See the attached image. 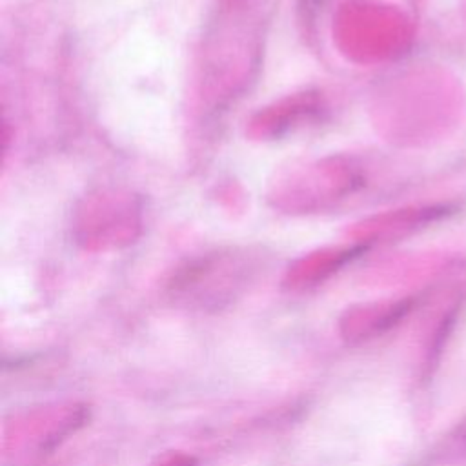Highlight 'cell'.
<instances>
[{
	"label": "cell",
	"instance_id": "cell-1",
	"mask_svg": "<svg viewBox=\"0 0 466 466\" xmlns=\"http://www.w3.org/2000/svg\"><path fill=\"white\" fill-rule=\"evenodd\" d=\"M264 262L249 249H220L182 266L169 280L173 302L191 309L217 311L249 289Z\"/></svg>",
	"mask_w": 466,
	"mask_h": 466
},
{
	"label": "cell",
	"instance_id": "cell-2",
	"mask_svg": "<svg viewBox=\"0 0 466 466\" xmlns=\"http://www.w3.org/2000/svg\"><path fill=\"white\" fill-rule=\"evenodd\" d=\"M160 466H197L195 459L187 457V455H175L167 461H164Z\"/></svg>",
	"mask_w": 466,
	"mask_h": 466
}]
</instances>
